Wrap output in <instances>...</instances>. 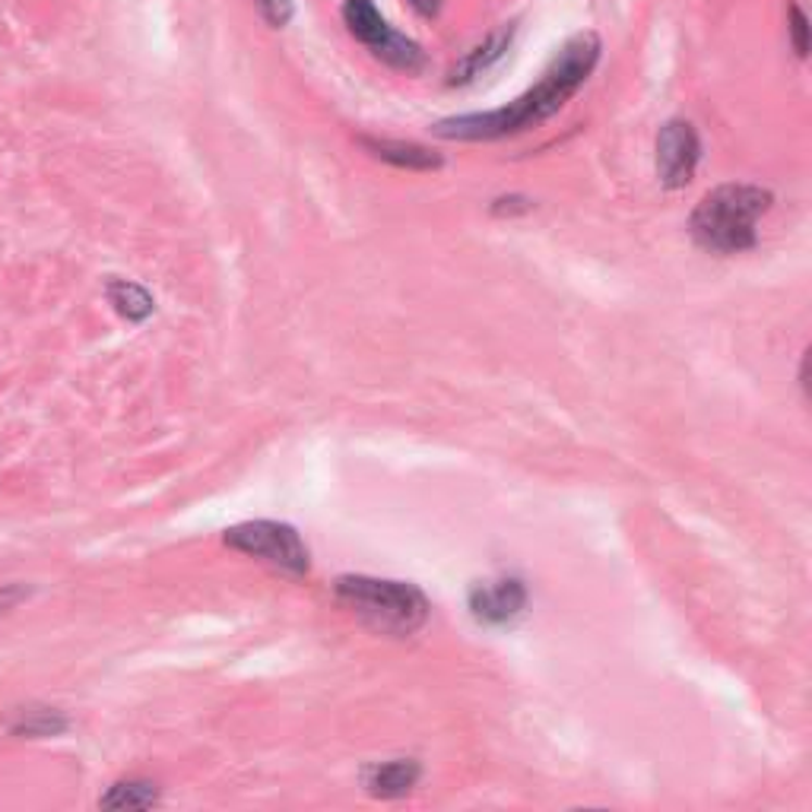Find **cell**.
<instances>
[{"label": "cell", "mask_w": 812, "mask_h": 812, "mask_svg": "<svg viewBox=\"0 0 812 812\" xmlns=\"http://www.w3.org/2000/svg\"><path fill=\"white\" fill-rule=\"evenodd\" d=\"M423 777V765L416 759H390L375 762L362 772V784L375 800H400L407 797Z\"/></svg>", "instance_id": "7"}, {"label": "cell", "mask_w": 812, "mask_h": 812, "mask_svg": "<svg viewBox=\"0 0 812 812\" xmlns=\"http://www.w3.org/2000/svg\"><path fill=\"white\" fill-rule=\"evenodd\" d=\"M226 546H233L245 555H254L267 562L271 569L289 575V578H305L311 569L309 549L299 537L296 527L279 524V521H248L226 530Z\"/></svg>", "instance_id": "4"}, {"label": "cell", "mask_w": 812, "mask_h": 812, "mask_svg": "<svg viewBox=\"0 0 812 812\" xmlns=\"http://www.w3.org/2000/svg\"><path fill=\"white\" fill-rule=\"evenodd\" d=\"M787 29H790V41H794L797 58L807 61L810 58V20L797 3H790V26Z\"/></svg>", "instance_id": "15"}, {"label": "cell", "mask_w": 812, "mask_h": 812, "mask_svg": "<svg viewBox=\"0 0 812 812\" xmlns=\"http://www.w3.org/2000/svg\"><path fill=\"white\" fill-rule=\"evenodd\" d=\"M359 143L368 150V155L382 159L393 168H407V172H435L445 165V159L428 150L423 143L413 140H387V137H359Z\"/></svg>", "instance_id": "8"}, {"label": "cell", "mask_w": 812, "mask_h": 812, "mask_svg": "<svg viewBox=\"0 0 812 812\" xmlns=\"http://www.w3.org/2000/svg\"><path fill=\"white\" fill-rule=\"evenodd\" d=\"M466 607L479 625H511L527 607V587L521 578L479 580L470 587Z\"/></svg>", "instance_id": "6"}, {"label": "cell", "mask_w": 812, "mask_h": 812, "mask_svg": "<svg viewBox=\"0 0 812 812\" xmlns=\"http://www.w3.org/2000/svg\"><path fill=\"white\" fill-rule=\"evenodd\" d=\"M155 803H159V787L153 780H140V777L117 780L99 800L102 810H153Z\"/></svg>", "instance_id": "13"}, {"label": "cell", "mask_w": 812, "mask_h": 812, "mask_svg": "<svg viewBox=\"0 0 812 812\" xmlns=\"http://www.w3.org/2000/svg\"><path fill=\"white\" fill-rule=\"evenodd\" d=\"M372 54H375L382 64L393 67V71H403V74H420V71L426 67V51H423L413 39L400 36L397 29H390V36H387L382 45L372 48Z\"/></svg>", "instance_id": "11"}, {"label": "cell", "mask_w": 812, "mask_h": 812, "mask_svg": "<svg viewBox=\"0 0 812 812\" xmlns=\"http://www.w3.org/2000/svg\"><path fill=\"white\" fill-rule=\"evenodd\" d=\"M343 23H347L349 36L368 48L382 45L390 36V26L378 13L375 0H343Z\"/></svg>", "instance_id": "10"}, {"label": "cell", "mask_w": 812, "mask_h": 812, "mask_svg": "<svg viewBox=\"0 0 812 812\" xmlns=\"http://www.w3.org/2000/svg\"><path fill=\"white\" fill-rule=\"evenodd\" d=\"M61 730H67V721H64L61 714H48V711H41V714H26V717L13 727V734L26 736H54L61 734Z\"/></svg>", "instance_id": "14"}, {"label": "cell", "mask_w": 812, "mask_h": 812, "mask_svg": "<svg viewBox=\"0 0 812 812\" xmlns=\"http://www.w3.org/2000/svg\"><path fill=\"white\" fill-rule=\"evenodd\" d=\"M772 191L759 185H721L708 191L689 216L698 248L711 254H742L759 245V220L772 210Z\"/></svg>", "instance_id": "2"}, {"label": "cell", "mask_w": 812, "mask_h": 812, "mask_svg": "<svg viewBox=\"0 0 812 812\" xmlns=\"http://www.w3.org/2000/svg\"><path fill=\"white\" fill-rule=\"evenodd\" d=\"M530 210H534V200H530V197H521V193L496 197V200H492V216H517V213H530Z\"/></svg>", "instance_id": "17"}, {"label": "cell", "mask_w": 812, "mask_h": 812, "mask_svg": "<svg viewBox=\"0 0 812 812\" xmlns=\"http://www.w3.org/2000/svg\"><path fill=\"white\" fill-rule=\"evenodd\" d=\"M600 54H603L600 36L590 29L578 33L559 48V54L542 71L537 86H530L524 96H517L514 102H508L504 109H496V112L445 117L432 127V134L441 140H458V143H489V140H504L530 127H540L542 121L559 115L569 105V99L590 79L600 64Z\"/></svg>", "instance_id": "1"}, {"label": "cell", "mask_w": 812, "mask_h": 812, "mask_svg": "<svg viewBox=\"0 0 812 812\" xmlns=\"http://www.w3.org/2000/svg\"><path fill=\"white\" fill-rule=\"evenodd\" d=\"M334 594L368 628L390 635V638L416 635L428 622V613H432L428 597L410 580L343 575L334 584Z\"/></svg>", "instance_id": "3"}, {"label": "cell", "mask_w": 812, "mask_h": 812, "mask_svg": "<svg viewBox=\"0 0 812 812\" xmlns=\"http://www.w3.org/2000/svg\"><path fill=\"white\" fill-rule=\"evenodd\" d=\"M105 296H109V302L115 305L117 314L127 317V321H134V324L147 321L155 309L153 296H150L140 283H130V279H109Z\"/></svg>", "instance_id": "12"}, {"label": "cell", "mask_w": 812, "mask_h": 812, "mask_svg": "<svg viewBox=\"0 0 812 812\" xmlns=\"http://www.w3.org/2000/svg\"><path fill=\"white\" fill-rule=\"evenodd\" d=\"M254 3H258L261 20L273 29H283L292 20V0H254Z\"/></svg>", "instance_id": "16"}, {"label": "cell", "mask_w": 812, "mask_h": 812, "mask_svg": "<svg viewBox=\"0 0 812 812\" xmlns=\"http://www.w3.org/2000/svg\"><path fill=\"white\" fill-rule=\"evenodd\" d=\"M658 178L666 191H679L696 178L698 162H701V137L696 124L673 117L660 127L658 134Z\"/></svg>", "instance_id": "5"}, {"label": "cell", "mask_w": 812, "mask_h": 812, "mask_svg": "<svg viewBox=\"0 0 812 812\" xmlns=\"http://www.w3.org/2000/svg\"><path fill=\"white\" fill-rule=\"evenodd\" d=\"M511 39H514V26H511V23H508V26H499V29H492L486 39L479 41L473 51H466L464 58L451 67V74H448V86H466V83H473L479 74H486L492 64H499V61H502L504 51L511 48Z\"/></svg>", "instance_id": "9"}, {"label": "cell", "mask_w": 812, "mask_h": 812, "mask_svg": "<svg viewBox=\"0 0 812 812\" xmlns=\"http://www.w3.org/2000/svg\"><path fill=\"white\" fill-rule=\"evenodd\" d=\"M420 16H426V20H432V16H438L441 13V0H407Z\"/></svg>", "instance_id": "18"}]
</instances>
